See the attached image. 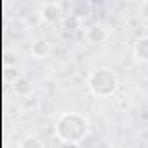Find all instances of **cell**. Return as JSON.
<instances>
[{
    "label": "cell",
    "mask_w": 148,
    "mask_h": 148,
    "mask_svg": "<svg viewBox=\"0 0 148 148\" xmlns=\"http://www.w3.org/2000/svg\"><path fill=\"white\" fill-rule=\"evenodd\" d=\"M134 56L143 61V63H148V35H143L136 40L134 44Z\"/></svg>",
    "instance_id": "52a82bcc"
},
{
    "label": "cell",
    "mask_w": 148,
    "mask_h": 148,
    "mask_svg": "<svg viewBox=\"0 0 148 148\" xmlns=\"http://www.w3.org/2000/svg\"><path fill=\"white\" fill-rule=\"evenodd\" d=\"M19 148H44V141L37 134H26L21 139Z\"/></svg>",
    "instance_id": "ba28073f"
},
{
    "label": "cell",
    "mask_w": 148,
    "mask_h": 148,
    "mask_svg": "<svg viewBox=\"0 0 148 148\" xmlns=\"http://www.w3.org/2000/svg\"><path fill=\"white\" fill-rule=\"evenodd\" d=\"M12 89H14V92L18 96H28L33 91V84H32V80L26 75H21L18 80L12 82Z\"/></svg>",
    "instance_id": "8992f818"
},
{
    "label": "cell",
    "mask_w": 148,
    "mask_h": 148,
    "mask_svg": "<svg viewBox=\"0 0 148 148\" xmlns=\"http://www.w3.org/2000/svg\"><path fill=\"white\" fill-rule=\"evenodd\" d=\"M63 26L66 32H75L77 28H80V18H77L75 14H68L63 19Z\"/></svg>",
    "instance_id": "9c48e42d"
},
{
    "label": "cell",
    "mask_w": 148,
    "mask_h": 148,
    "mask_svg": "<svg viewBox=\"0 0 148 148\" xmlns=\"http://www.w3.org/2000/svg\"><path fill=\"white\" fill-rule=\"evenodd\" d=\"M106 37H108V32H106L105 26H101V25H91V26L86 30V38H87V42H91V44H101V42L106 40Z\"/></svg>",
    "instance_id": "5b68a950"
},
{
    "label": "cell",
    "mask_w": 148,
    "mask_h": 148,
    "mask_svg": "<svg viewBox=\"0 0 148 148\" xmlns=\"http://www.w3.org/2000/svg\"><path fill=\"white\" fill-rule=\"evenodd\" d=\"M87 87L96 98H110L119 89V79L110 68H98L89 75Z\"/></svg>",
    "instance_id": "7a4b0ae2"
},
{
    "label": "cell",
    "mask_w": 148,
    "mask_h": 148,
    "mask_svg": "<svg viewBox=\"0 0 148 148\" xmlns=\"http://www.w3.org/2000/svg\"><path fill=\"white\" fill-rule=\"evenodd\" d=\"M38 14H40L42 21L47 23V25H58V23H61L66 18L64 12H63V5L58 4V2H45V4H42Z\"/></svg>",
    "instance_id": "3957f363"
},
{
    "label": "cell",
    "mask_w": 148,
    "mask_h": 148,
    "mask_svg": "<svg viewBox=\"0 0 148 148\" xmlns=\"http://www.w3.org/2000/svg\"><path fill=\"white\" fill-rule=\"evenodd\" d=\"M54 134L61 143L79 145L89 134V120L75 112H68L59 115L54 125Z\"/></svg>",
    "instance_id": "6da1fadb"
},
{
    "label": "cell",
    "mask_w": 148,
    "mask_h": 148,
    "mask_svg": "<svg viewBox=\"0 0 148 148\" xmlns=\"http://www.w3.org/2000/svg\"><path fill=\"white\" fill-rule=\"evenodd\" d=\"M30 52H32V56H35L37 59H45V58L51 56L52 45H51L49 40H45V38H37V40H33V44H32V47H30Z\"/></svg>",
    "instance_id": "277c9868"
}]
</instances>
